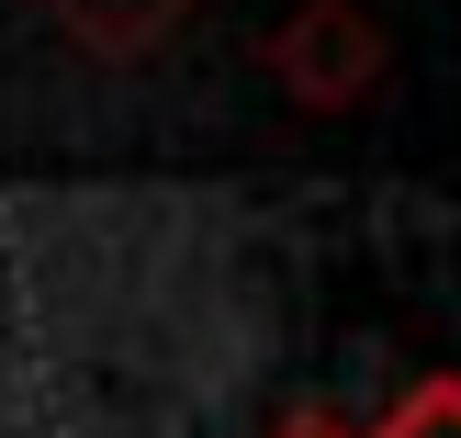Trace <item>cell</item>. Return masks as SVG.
<instances>
[{
  "mask_svg": "<svg viewBox=\"0 0 461 438\" xmlns=\"http://www.w3.org/2000/svg\"><path fill=\"white\" fill-rule=\"evenodd\" d=\"M270 67H282L304 102H360L372 90V67H383V45H372V22L349 12V0H315V12H293V34L270 45Z\"/></svg>",
  "mask_w": 461,
  "mask_h": 438,
  "instance_id": "6da1fadb",
  "label": "cell"
},
{
  "mask_svg": "<svg viewBox=\"0 0 461 438\" xmlns=\"http://www.w3.org/2000/svg\"><path fill=\"white\" fill-rule=\"evenodd\" d=\"M372 438H461V371H428V382H417V394H405Z\"/></svg>",
  "mask_w": 461,
  "mask_h": 438,
  "instance_id": "7a4b0ae2",
  "label": "cell"
},
{
  "mask_svg": "<svg viewBox=\"0 0 461 438\" xmlns=\"http://www.w3.org/2000/svg\"><path fill=\"white\" fill-rule=\"evenodd\" d=\"M270 438H349V427H327V416H293V427H270Z\"/></svg>",
  "mask_w": 461,
  "mask_h": 438,
  "instance_id": "3957f363",
  "label": "cell"
}]
</instances>
